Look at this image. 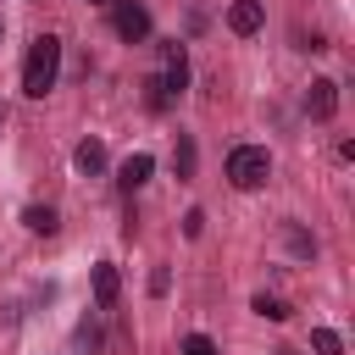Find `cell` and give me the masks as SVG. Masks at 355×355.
I'll return each mask as SVG.
<instances>
[{
  "mask_svg": "<svg viewBox=\"0 0 355 355\" xmlns=\"http://www.w3.org/2000/svg\"><path fill=\"white\" fill-rule=\"evenodd\" d=\"M311 349H316V355H344V338H338L333 327H311Z\"/></svg>",
  "mask_w": 355,
  "mask_h": 355,
  "instance_id": "7c38bea8",
  "label": "cell"
},
{
  "mask_svg": "<svg viewBox=\"0 0 355 355\" xmlns=\"http://www.w3.org/2000/svg\"><path fill=\"white\" fill-rule=\"evenodd\" d=\"M183 355H216V344H211L205 333H189V338H183Z\"/></svg>",
  "mask_w": 355,
  "mask_h": 355,
  "instance_id": "5bb4252c",
  "label": "cell"
},
{
  "mask_svg": "<svg viewBox=\"0 0 355 355\" xmlns=\"http://www.w3.org/2000/svg\"><path fill=\"white\" fill-rule=\"evenodd\" d=\"M305 111H311L316 122H327V116L338 111V83H333V78H316V83L305 89Z\"/></svg>",
  "mask_w": 355,
  "mask_h": 355,
  "instance_id": "8992f818",
  "label": "cell"
},
{
  "mask_svg": "<svg viewBox=\"0 0 355 355\" xmlns=\"http://www.w3.org/2000/svg\"><path fill=\"white\" fill-rule=\"evenodd\" d=\"M194 161H200V150H194V139H189V133H178V144H172V172H178L183 183L194 178Z\"/></svg>",
  "mask_w": 355,
  "mask_h": 355,
  "instance_id": "8fae6325",
  "label": "cell"
},
{
  "mask_svg": "<svg viewBox=\"0 0 355 355\" xmlns=\"http://www.w3.org/2000/svg\"><path fill=\"white\" fill-rule=\"evenodd\" d=\"M72 166H78L83 178H100V172H105V144H100V139H83V144L72 150Z\"/></svg>",
  "mask_w": 355,
  "mask_h": 355,
  "instance_id": "9c48e42d",
  "label": "cell"
},
{
  "mask_svg": "<svg viewBox=\"0 0 355 355\" xmlns=\"http://www.w3.org/2000/svg\"><path fill=\"white\" fill-rule=\"evenodd\" d=\"M288 250H294V255H316V244H311V233H300V227H288Z\"/></svg>",
  "mask_w": 355,
  "mask_h": 355,
  "instance_id": "9a60e30c",
  "label": "cell"
},
{
  "mask_svg": "<svg viewBox=\"0 0 355 355\" xmlns=\"http://www.w3.org/2000/svg\"><path fill=\"white\" fill-rule=\"evenodd\" d=\"M0 122H6V105H0Z\"/></svg>",
  "mask_w": 355,
  "mask_h": 355,
  "instance_id": "ac0fdd59",
  "label": "cell"
},
{
  "mask_svg": "<svg viewBox=\"0 0 355 355\" xmlns=\"http://www.w3.org/2000/svg\"><path fill=\"white\" fill-rule=\"evenodd\" d=\"M261 22H266V6H261V0H233V6H227V28H233L239 39L261 33Z\"/></svg>",
  "mask_w": 355,
  "mask_h": 355,
  "instance_id": "5b68a950",
  "label": "cell"
},
{
  "mask_svg": "<svg viewBox=\"0 0 355 355\" xmlns=\"http://www.w3.org/2000/svg\"><path fill=\"white\" fill-rule=\"evenodd\" d=\"M83 6H111V0H83Z\"/></svg>",
  "mask_w": 355,
  "mask_h": 355,
  "instance_id": "e0dca14e",
  "label": "cell"
},
{
  "mask_svg": "<svg viewBox=\"0 0 355 355\" xmlns=\"http://www.w3.org/2000/svg\"><path fill=\"white\" fill-rule=\"evenodd\" d=\"M116 294H122V277H116V266H111V261H100V266H94V305H100V311H111V305H116Z\"/></svg>",
  "mask_w": 355,
  "mask_h": 355,
  "instance_id": "ba28073f",
  "label": "cell"
},
{
  "mask_svg": "<svg viewBox=\"0 0 355 355\" xmlns=\"http://www.w3.org/2000/svg\"><path fill=\"white\" fill-rule=\"evenodd\" d=\"M111 28H116V39L144 44V39H150V11H144L139 0H111Z\"/></svg>",
  "mask_w": 355,
  "mask_h": 355,
  "instance_id": "3957f363",
  "label": "cell"
},
{
  "mask_svg": "<svg viewBox=\"0 0 355 355\" xmlns=\"http://www.w3.org/2000/svg\"><path fill=\"white\" fill-rule=\"evenodd\" d=\"M161 89L183 94L189 89V50L183 44H161Z\"/></svg>",
  "mask_w": 355,
  "mask_h": 355,
  "instance_id": "277c9868",
  "label": "cell"
},
{
  "mask_svg": "<svg viewBox=\"0 0 355 355\" xmlns=\"http://www.w3.org/2000/svg\"><path fill=\"white\" fill-rule=\"evenodd\" d=\"M150 172H155V161H150L144 150H133V155L116 166V189H122V194H133V189H144V178H150Z\"/></svg>",
  "mask_w": 355,
  "mask_h": 355,
  "instance_id": "52a82bcc",
  "label": "cell"
},
{
  "mask_svg": "<svg viewBox=\"0 0 355 355\" xmlns=\"http://www.w3.org/2000/svg\"><path fill=\"white\" fill-rule=\"evenodd\" d=\"M183 233L200 239V233H205V211H189V216H183Z\"/></svg>",
  "mask_w": 355,
  "mask_h": 355,
  "instance_id": "2e32d148",
  "label": "cell"
},
{
  "mask_svg": "<svg viewBox=\"0 0 355 355\" xmlns=\"http://www.w3.org/2000/svg\"><path fill=\"white\" fill-rule=\"evenodd\" d=\"M22 227L39 233V239H50V233L61 227V216H55V205H28V211H22Z\"/></svg>",
  "mask_w": 355,
  "mask_h": 355,
  "instance_id": "30bf717a",
  "label": "cell"
},
{
  "mask_svg": "<svg viewBox=\"0 0 355 355\" xmlns=\"http://www.w3.org/2000/svg\"><path fill=\"white\" fill-rule=\"evenodd\" d=\"M266 178H272V155H266L261 144L227 150V183H233V189H261Z\"/></svg>",
  "mask_w": 355,
  "mask_h": 355,
  "instance_id": "7a4b0ae2",
  "label": "cell"
},
{
  "mask_svg": "<svg viewBox=\"0 0 355 355\" xmlns=\"http://www.w3.org/2000/svg\"><path fill=\"white\" fill-rule=\"evenodd\" d=\"M0 33H6V22H0Z\"/></svg>",
  "mask_w": 355,
  "mask_h": 355,
  "instance_id": "d6986e66",
  "label": "cell"
},
{
  "mask_svg": "<svg viewBox=\"0 0 355 355\" xmlns=\"http://www.w3.org/2000/svg\"><path fill=\"white\" fill-rule=\"evenodd\" d=\"M55 72H61V39L55 33H39L22 55V94L28 100H44L55 89Z\"/></svg>",
  "mask_w": 355,
  "mask_h": 355,
  "instance_id": "6da1fadb",
  "label": "cell"
},
{
  "mask_svg": "<svg viewBox=\"0 0 355 355\" xmlns=\"http://www.w3.org/2000/svg\"><path fill=\"white\" fill-rule=\"evenodd\" d=\"M255 316H266V322H288V305H283L277 294H255Z\"/></svg>",
  "mask_w": 355,
  "mask_h": 355,
  "instance_id": "4fadbf2b",
  "label": "cell"
}]
</instances>
